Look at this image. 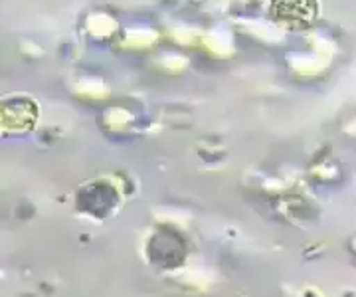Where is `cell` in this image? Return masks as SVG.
I'll use <instances>...</instances> for the list:
<instances>
[{"instance_id": "6da1fadb", "label": "cell", "mask_w": 356, "mask_h": 297, "mask_svg": "<svg viewBox=\"0 0 356 297\" xmlns=\"http://www.w3.org/2000/svg\"><path fill=\"white\" fill-rule=\"evenodd\" d=\"M315 0H271V14L275 20L291 30H303L315 18Z\"/></svg>"}]
</instances>
